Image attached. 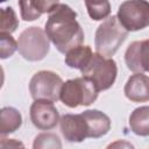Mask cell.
I'll return each mask as SVG.
<instances>
[{"instance_id": "6da1fadb", "label": "cell", "mask_w": 149, "mask_h": 149, "mask_svg": "<svg viewBox=\"0 0 149 149\" xmlns=\"http://www.w3.org/2000/svg\"><path fill=\"white\" fill-rule=\"evenodd\" d=\"M45 33L56 49L66 54L84 42V31L77 21V13L65 3H58L48 13Z\"/></svg>"}, {"instance_id": "ba28073f", "label": "cell", "mask_w": 149, "mask_h": 149, "mask_svg": "<svg viewBox=\"0 0 149 149\" xmlns=\"http://www.w3.org/2000/svg\"><path fill=\"white\" fill-rule=\"evenodd\" d=\"M29 115L31 123L40 130H50L61 120L54 101L45 99H35L30 106Z\"/></svg>"}, {"instance_id": "9a60e30c", "label": "cell", "mask_w": 149, "mask_h": 149, "mask_svg": "<svg viewBox=\"0 0 149 149\" xmlns=\"http://www.w3.org/2000/svg\"><path fill=\"white\" fill-rule=\"evenodd\" d=\"M129 128L139 136L149 135V106H140L129 115Z\"/></svg>"}, {"instance_id": "7a4b0ae2", "label": "cell", "mask_w": 149, "mask_h": 149, "mask_svg": "<svg viewBox=\"0 0 149 149\" xmlns=\"http://www.w3.org/2000/svg\"><path fill=\"white\" fill-rule=\"evenodd\" d=\"M128 30L120 23L116 15L108 16L99 24L95 30L94 47L95 51L105 57H112L125 42Z\"/></svg>"}, {"instance_id": "52a82bcc", "label": "cell", "mask_w": 149, "mask_h": 149, "mask_svg": "<svg viewBox=\"0 0 149 149\" xmlns=\"http://www.w3.org/2000/svg\"><path fill=\"white\" fill-rule=\"evenodd\" d=\"M63 79L54 71L42 70L36 72L29 81V92L33 99H45L50 101L59 100Z\"/></svg>"}, {"instance_id": "ac0fdd59", "label": "cell", "mask_w": 149, "mask_h": 149, "mask_svg": "<svg viewBox=\"0 0 149 149\" xmlns=\"http://www.w3.org/2000/svg\"><path fill=\"white\" fill-rule=\"evenodd\" d=\"M19 27V19L12 7H5L0 10V31L14 33Z\"/></svg>"}, {"instance_id": "ffe728a7", "label": "cell", "mask_w": 149, "mask_h": 149, "mask_svg": "<svg viewBox=\"0 0 149 149\" xmlns=\"http://www.w3.org/2000/svg\"><path fill=\"white\" fill-rule=\"evenodd\" d=\"M16 49H17V42L13 38V36L9 33L0 31V57L2 59H6L13 56Z\"/></svg>"}, {"instance_id": "8fae6325", "label": "cell", "mask_w": 149, "mask_h": 149, "mask_svg": "<svg viewBox=\"0 0 149 149\" xmlns=\"http://www.w3.org/2000/svg\"><path fill=\"white\" fill-rule=\"evenodd\" d=\"M123 92L133 102L149 101V77L142 72H134L126 81Z\"/></svg>"}, {"instance_id": "e0dca14e", "label": "cell", "mask_w": 149, "mask_h": 149, "mask_svg": "<svg viewBox=\"0 0 149 149\" xmlns=\"http://www.w3.org/2000/svg\"><path fill=\"white\" fill-rule=\"evenodd\" d=\"M87 13L93 21H101L109 16V0H84Z\"/></svg>"}, {"instance_id": "44dd1931", "label": "cell", "mask_w": 149, "mask_h": 149, "mask_svg": "<svg viewBox=\"0 0 149 149\" xmlns=\"http://www.w3.org/2000/svg\"><path fill=\"white\" fill-rule=\"evenodd\" d=\"M17 147H23V144L14 139H1L0 148H17Z\"/></svg>"}, {"instance_id": "5b68a950", "label": "cell", "mask_w": 149, "mask_h": 149, "mask_svg": "<svg viewBox=\"0 0 149 149\" xmlns=\"http://www.w3.org/2000/svg\"><path fill=\"white\" fill-rule=\"evenodd\" d=\"M118 66L112 57H105L98 52L93 54L90 63L81 70V76L88 78L99 91L108 90L115 83Z\"/></svg>"}, {"instance_id": "30bf717a", "label": "cell", "mask_w": 149, "mask_h": 149, "mask_svg": "<svg viewBox=\"0 0 149 149\" xmlns=\"http://www.w3.org/2000/svg\"><path fill=\"white\" fill-rule=\"evenodd\" d=\"M125 62L133 72H149V38L130 43L125 52Z\"/></svg>"}, {"instance_id": "3957f363", "label": "cell", "mask_w": 149, "mask_h": 149, "mask_svg": "<svg viewBox=\"0 0 149 149\" xmlns=\"http://www.w3.org/2000/svg\"><path fill=\"white\" fill-rule=\"evenodd\" d=\"M99 92L98 87L88 78L81 76L63 83L59 100L70 108L90 106L95 101Z\"/></svg>"}, {"instance_id": "277c9868", "label": "cell", "mask_w": 149, "mask_h": 149, "mask_svg": "<svg viewBox=\"0 0 149 149\" xmlns=\"http://www.w3.org/2000/svg\"><path fill=\"white\" fill-rule=\"evenodd\" d=\"M17 50L20 55L29 62L42 61L50 50V40L40 27H29L24 29L17 40Z\"/></svg>"}, {"instance_id": "9c48e42d", "label": "cell", "mask_w": 149, "mask_h": 149, "mask_svg": "<svg viewBox=\"0 0 149 149\" xmlns=\"http://www.w3.org/2000/svg\"><path fill=\"white\" fill-rule=\"evenodd\" d=\"M61 133L69 142H81L88 137V126L84 115L64 114L59 120Z\"/></svg>"}, {"instance_id": "7402d4cb", "label": "cell", "mask_w": 149, "mask_h": 149, "mask_svg": "<svg viewBox=\"0 0 149 149\" xmlns=\"http://www.w3.org/2000/svg\"><path fill=\"white\" fill-rule=\"evenodd\" d=\"M116 146H126V147H133L130 143H123V142H120V141H118V142H115V143H112V144H109L108 146V148H111V147H116Z\"/></svg>"}, {"instance_id": "4fadbf2b", "label": "cell", "mask_w": 149, "mask_h": 149, "mask_svg": "<svg viewBox=\"0 0 149 149\" xmlns=\"http://www.w3.org/2000/svg\"><path fill=\"white\" fill-rule=\"evenodd\" d=\"M87 121L88 137L99 139L108 133L111 129V119L107 114L99 109H87L81 113Z\"/></svg>"}, {"instance_id": "8992f818", "label": "cell", "mask_w": 149, "mask_h": 149, "mask_svg": "<svg viewBox=\"0 0 149 149\" xmlns=\"http://www.w3.org/2000/svg\"><path fill=\"white\" fill-rule=\"evenodd\" d=\"M116 16L128 31L144 29L149 26V1L126 0L119 6Z\"/></svg>"}, {"instance_id": "5bb4252c", "label": "cell", "mask_w": 149, "mask_h": 149, "mask_svg": "<svg viewBox=\"0 0 149 149\" xmlns=\"http://www.w3.org/2000/svg\"><path fill=\"white\" fill-rule=\"evenodd\" d=\"M93 56V51L90 45H77L72 49H70L65 54L64 62L65 64L71 68V69H77V70H83L91 61Z\"/></svg>"}, {"instance_id": "7c38bea8", "label": "cell", "mask_w": 149, "mask_h": 149, "mask_svg": "<svg viewBox=\"0 0 149 149\" xmlns=\"http://www.w3.org/2000/svg\"><path fill=\"white\" fill-rule=\"evenodd\" d=\"M21 19L24 21H35L42 14L49 13L59 3V0H19Z\"/></svg>"}, {"instance_id": "603a6c76", "label": "cell", "mask_w": 149, "mask_h": 149, "mask_svg": "<svg viewBox=\"0 0 149 149\" xmlns=\"http://www.w3.org/2000/svg\"><path fill=\"white\" fill-rule=\"evenodd\" d=\"M1 1H2V2H5V1H7V0H1Z\"/></svg>"}, {"instance_id": "2e32d148", "label": "cell", "mask_w": 149, "mask_h": 149, "mask_svg": "<svg viewBox=\"0 0 149 149\" xmlns=\"http://www.w3.org/2000/svg\"><path fill=\"white\" fill-rule=\"evenodd\" d=\"M22 125V115L14 107H2L0 112V134L6 136L17 130Z\"/></svg>"}, {"instance_id": "d6986e66", "label": "cell", "mask_w": 149, "mask_h": 149, "mask_svg": "<svg viewBox=\"0 0 149 149\" xmlns=\"http://www.w3.org/2000/svg\"><path fill=\"white\" fill-rule=\"evenodd\" d=\"M62 143L59 137L54 133L38 134L33 143V148H61Z\"/></svg>"}]
</instances>
